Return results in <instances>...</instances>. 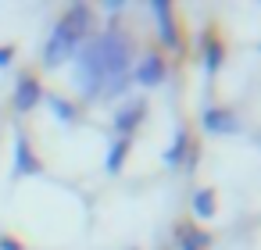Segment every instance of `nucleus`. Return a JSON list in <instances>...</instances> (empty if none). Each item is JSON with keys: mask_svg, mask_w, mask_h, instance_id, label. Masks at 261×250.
Wrapping results in <instances>:
<instances>
[{"mask_svg": "<svg viewBox=\"0 0 261 250\" xmlns=\"http://www.w3.org/2000/svg\"><path fill=\"white\" fill-rule=\"evenodd\" d=\"M125 157H129V140H122V136H118V140L111 143V150H108V172H111V175H118V172H122V164H125Z\"/></svg>", "mask_w": 261, "mask_h": 250, "instance_id": "6e6552de", "label": "nucleus"}, {"mask_svg": "<svg viewBox=\"0 0 261 250\" xmlns=\"http://www.w3.org/2000/svg\"><path fill=\"white\" fill-rule=\"evenodd\" d=\"M200 125H204L207 132L225 136V132H236V129H240V118H236L229 107H207V111L200 115Z\"/></svg>", "mask_w": 261, "mask_h": 250, "instance_id": "20e7f679", "label": "nucleus"}, {"mask_svg": "<svg viewBox=\"0 0 261 250\" xmlns=\"http://www.w3.org/2000/svg\"><path fill=\"white\" fill-rule=\"evenodd\" d=\"M193 214H197V218H211V214H215V193H211V189H197V197H193Z\"/></svg>", "mask_w": 261, "mask_h": 250, "instance_id": "9b49d317", "label": "nucleus"}, {"mask_svg": "<svg viewBox=\"0 0 261 250\" xmlns=\"http://www.w3.org/2000/svg\"><path fill=\"white\" fill-rule=\"evenodd\" d=\"M0 250H22L15 239H8V236H0Z\"/></svg>", "mask_w": 261, "mask_h": 250, "instance_id": "4468645a", "label": "nucleus"}, {"mask_svg": "<svg viewBox=\"0 0 261 250\" xmlns=\"http://www.w3.org/2000/svg\"><path fill=\"white\" fill-rule=\"evenodd\" d=\"M179 250H193V243H190V239H186V229H182V232H179Z\"/></svg>", "mask_w": 261, "mask_h": 250, "instance_id": "2eb2a0df", "label": "nucleus"}, {"mask_svg": "<svg viewBox=\"0 0 261 250\" xmlns=\"http://www.w3.org/2000/svg\"><path fill=\"white\" fill-rule=\"evenodd\" d=\"M43 100V86L33 79V75H22L18 86H15V111H36V104Z\"/></svg>", "mask_w": 261, "mask_h": 250, "instance_id": "7ed1b4c3", "label": "nucleus"}, {"mask_svg": "<svg viewBox=\"0 0 261 250\" xmlns=\"http://www.w3.org/2000/svg\"><path fill=\"white\" fill-rule=\"evenodd\" d=\"M150 15L158 18L161 43H165V47H179V36H175V25H172V8H168V0H154V4H150Z\"/></svg>", "mask_w": 261, "mask_h": 250, "instance_id": "423d86ee", "label": "nucleus"}, {"mask_svg": "<svg viewBox=\"0 0 261 250\" xmlns=\"http://www.w3.org/2000/svg\"><path fill=\"white\" fill-rule=\"evenodd\" d=\"M186 147H190V136L179 129V132H175V140H172V147L165 150V164H179V161H182V154H186Z\"/></svg>", "mask_w": 261, "mask_h": 250, "instance_id": "9d476101", "label": "nucleus"}, {"mask_svg": "<svg viewBox=\"0 0 261 250\" xmlns=\"http://www.w3.org/2000/svg\"><path fill=\"white\" fill-rule=\"evenodd\" d=\"M204 65H207L211 75L222 68V43H218L215 36H204Z\"/></svg>", "mask_w": 261, "mask_h": 250, "instance_id": "1a4fd4ad", "label": "nucleus"}, {"mask_svg": "<svg viewBox=\"0 0 261 250\" xmlns=\"http://www.w3.org/2000/svg\"><path fill=\"white\" fill-rule=\"evenodd\" d=\"M11 58H15V47H0V68L11 65Z\"/></svg>", "mask_w": 261, "mask_h": 250, "instance_id": "ddd939ff", "label": "nucleus"}, {"mask_svg": "<svg viewBox=\"0 0 261 250\" xmlns=\"http://www.w3.org/2000/svg\"><path fill=\"white\" fill-rule=\"evenodd\" d=\"M40 157L33 154V147H29V140L18 132L15 136V175H40Z\"/></svg>", "mask_w": 261, "mask_h": 250, "instance_id": "39448f33", "label": "nucleus"}, {"mask_svg": "<svg viewBox=\"0 0 261 250\" xmlns=\"http://www.w3.org/2000/svg\"><path fill=\"white\" fill-rule=\"evenodd\" d=\"M140 118H143V104L136 100V104H129V107H122L118 115H115V129H118V136L122 140H129V132L140 125Z\"/></svg>", "mask_w": 261, "mask_h": 250, "instance_id": "0eeeda50", "label": "nucleus"}, {"mask_svg": "<svg viewBox=\"0 0 261 250\" xmlns=\"http://www.w3.org/2000/svg\"><path fill=\"white\" fill-rule=\"evenodd\" d=\"M129 79H136L140 86H161L165 82V61L158 58V54H147L140 65H136V72H129Z\"/></svg>", "mask_w": 261, "mask_h": 250, "instance_id": "f03ea898", "label": "nucleus"}, {"mask_svg": "<svg viewBox=\"0 0 261 250\" xmlns=\"http://www.w3.org/2000/svg\"><path fill=\"white\" fill-rule=\"evenodd\" d=\"M90 33H93V11L86 4H72L61 15V22L54 25V33L43 47V65L61 68V61H72L79 54V47L90 40Z\"/></svg>", "mask_w": 261, "mask_h": 250, "instance_id": "f257e3e1", "label": "nucleus"}, {"mask_svg": "<svg viewBox=\"0 0 261 250\" xmlns=\"http://www.w3.org/2000/svg\"><path fill=\"white\" fill-rule=\"evenodd\" d=\"M47 104L54 107V115H58L61 122H75V107H72L68 100H61V97H54V93H50V97H47Z\"/></svg>", "mask_w": 261, "mask_h": 250, "instance_id": "f8f14e48", "label": "nucleus"}]
</instances>
